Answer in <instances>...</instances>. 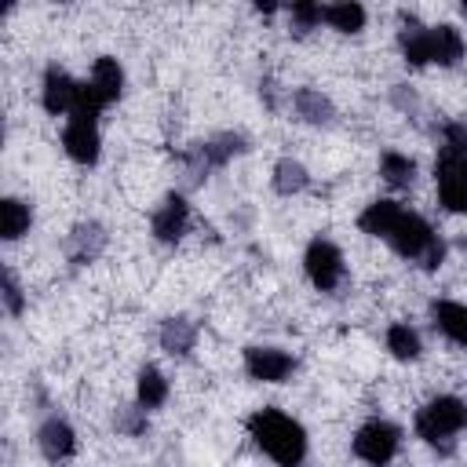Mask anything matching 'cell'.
<instances>
[{
    "mask_svg": "<svg viewBox=\"0 0 467 467\" xmlns=\"http://www.w3.org/2000/svg\"><path fill=\"white\" fill-rule=\"evenodd\" d=\"M0 230H4L7 241H18V237L29 230V208H26L22 201L7 197V201L0 204Z\"/></svg>",
    "mask_w": 467,
    "mask_h": 467,
    "instance_id": "21",
    "label": "cell"
},
{
    "mask_svg": "<svg viewBox=\"0 0 467 467\" xmlns=\"http://www.w3.org/2000/svg\"><path fill=\"white\" fill-rule=\"evenodd\" d=\"M164 398H168V379L153 365H146L139 372V405L142 409H157V405H164Z\"/></svg>",
    "mask_w": 467,
    "mask_h": 467,
    "instance_id": "19",
    "label": "cell"
},
{
    "mask_svg": "<svg viewBox=\"0 0 467 467\" xmlns=\"http://www.w3.org/2000/svg\"><path fill=\"white\" fill-rule=\"evenodd\" d=\"M4 306H7V314H18L22 310V288H18V281H15L11 270H4Z\"/></svg>",
    "mask_w": 467,
    "mask_h": 467,
    "instance_id": "26",
    "label": "cell"
},
{
    "mask_svg": "<svg viewBox=\"0 0 467 467\" xmlns=\"http://www.w3.org/2000/svg\"><path fill=\"white\" fill-rule=\"evenodd\" d=\"M106 248V230L99 223H77L66 237V255L73 263H91Z\"/></svg>",
    "mask_w": 467,
    "mask_h": 467,
    "instance_id": "12",
    "label": "cell"
},
{
    "mask_svg": "<svg viewBox=\"0 0 467 467\" xmlns=\"http://www.w3.org/2000/svg\"><path fill=\"white\" fill-rule=\"evenodd\" d=\"M463 58V36L452 26H431V62L456 66Z\"/></svg>",
    "mask_w": 467,
    "mask_h": 467,
    "instance_id": "16",
    "label": "cell"
},
{
    "mask_svg": "<svg viewBox=\"0 0 467 467\" xmlns=\"http://www.w3.org/2000/svg\"><path fill=\"white\" fill-rule=\"evenodd\" d=\"M445 150L467 157V128H463V124H449V128H445Z\"/></svg>",
    "mask_w": 467,
    "mask_h": 467,
    "instance_id": "27",
    "label": "cell"
},
{
    "mask_svg": "<svg viewBox=\"0 0 467 467\" xmlns=\"http://www.w3.org/2000/svg\"><path fill=\"white\" fill-rule=\"evenodd\" d=\"M317 22H325V7H317V4H292V26H296V33H310Z\"/></svg>",
    "mask_w": 467,
    "mask_h": 467,
    "instance_id": "24",
    "label": "cell"
},
{
    "mask_svg": "<svg viewBox=\"0 0 467 467\" xmlns=\"http://www.w3.org/2000/svg\"><path fill=\"white\" fill-rule=\"evenodd\" d=\"M398 441H401V431H398L394 423H387V420H368V423L354 434V452H358L365 463L383 467V463L394 460Z\"/></svg>",
    "mask_w": 467,
    "mask_h": 467,
    "instance_id": "4",
    "label": "cell"
},
{
    "mask_svg": "<svg viewBox=\"0 0 467 467\" xmlns=\"http://www.w3.org/2000/svg\"><path fill=\"white\" fill-rule=\"evenodd\" d=\"M310 179H306V168L299 164V161H292V157H281L277 164H274V190L277 193H299L303 186H306Z\"/></svg>",
    "mask_w": 467,
    "mask_h": 467,
    "instance_id": "18",
    "label": "cell"
},
{
    "mask_svg": "<svg viewBox=\"0 0 467 467\" xmlns=\"http://www.w3.org/2000/svg\"><path fill=\"white\" fill-rule=\"evenodd\" d=\"M77 91H80V84L69 80L62 69L51 66V69L44 73V109H47V113H73Z\"/></svg>",
    "mask_w": 467,
    "mask_h": 467,
    "instance_id": "11",
    "label": "cell"
},
{
    "mask_svg": "<svg viewBox=\"0 0 467 467\" xmlns=\"http://www.w3.org/2000/svg\"><path fill=\"white\" fill-rule=\"evenodd\" d=\"M88 88H91V95H95L102 106L117 102V95H120V88H124V73H120L117 58H99L95 69H91Z\"/></svg>",
    "mask_w": 467,
    "mask_h": 467,
    "instance_id": "13",
    "label": "cell"
},
{
    "mask_svg": "<svg viewBox=\"0 0 467 467\" xmlns=\"http://www.w3.org/2000/svg\"><path fill=\"white\" fill-rule=\"evenodd\" d=\"M463 15H467V4H463Z\"/></svg>",
    "mask_w": 467,
    "mask_h": 467,
    "instance_id": "28",
    "label": "cell"
},
{
    "mask_svg": "<svg viewBox=\"0 0 467 467\" xmlns=\"http://www.w3.org/2000/svg\"><path fill=\"white\" fill-rule=\"evenodd\" d=\"M379 175H383L390 186H409L412 175H416V164H412L409 157H401V153H383V161H379Z\"/></svg>",
    "mask_w": 467,
    "mask_h": 467,
    "instance_id": "23",
    "label": "cell"
},
{
    "mask_svg": "<svg viewBox=\"0 0 467 467\" xmlns=\"http://www.w3.org/2000/svg\"><path fill=\"white\" fill-rule=\"evenodd\" d=\"M431 314H434V325H438L452 343L467 347V306H463V303L438 299V303L431 306Z\"/></svg>",
    "mask_w": 467,
    "mask_h": 467,
    "instance_id": "14",
    "label": "cell"
},
{
    "mask_svg": "<svg viewBox=\"0 0 467 467\" xmlns=\"http://www.w3.org/2000/svg\"><path fill=\"white\" fill-rule=\"evenodd\" d=\"M186 223H190V204L179 193H168L164 204L153 212V237L171 244V241H179L186 234Z\"/></svg>",
    "mask_w": 467,
    "mask_h": 467,
    "instance_id": "9",
    "label": "cell"
},
{
    "mask_svg": "<svg viewBox=\"0 0 467 467\" xmlns=\"http://www.w3.org/2000/svg\"><path fill=\"white\" fill-rule=\"evenodd\" d=\"M358 226L372 237H383L398 255L420 263L423 270H438L445 259V244L427 226V219H420L416 212H405L398 201H372L361 212Z\"/></svg>",
    "mask_w": 467,
    "mask_h": 467,
    "instance_id": "1",
    "label": "cell"
},
{
    "mask_svg": "<svg viewBox=\"0 0 467 467\" xmlns=\"http://www.w3.org/2000/svg\"><path fill=\"white\" fill-rule=\"evenodd\" d=\"M438 197L449 212H467V157L441 146L438 153Z\"/></svg>",
    "mask_w": 467,
    "mask_h": 467,
    "instance_id": "5",
    "label": "cell"
},
{
    "mask_svg": "<svg viewBox=\"0 0 467 467\" xmlns=\"http://www.w3.org/2000/svg\"><path fill=\"white\" fill-rule=\"evenodd\" d=\"M325 22L339 33H358L365 26V7L361 4H328L325 7Z\"/></svg>",
    "mask_w": 467,
    "mask_h": 467,
    "instance_id": "20",
    "label": "cell"
},
{
    "mask_svg": "<svg viewBox=\"0 0 467 467\" xmlns=\"http://www.w3.org/2000/svg\"><path fill=\"white\" fill-rule=\"evenodd\" d=\"M244 368L252 379H263V383H281L292 376L296 368V358L277 350V347H248L244 350Z\"/></svg>",
    "mask_w": 467,
    "mask_h": 467,
    "instance_id": "7",
    "label": "cell"
},
{
    "mask_svg": "<svg viewBox=\"0 0 467 467\" xmlns=\"http://www.w3.org/2000/svg\"><path fill=\"white\" fill-rule=\"evenodd\" d=\"M303 266H306V277H310L321 292H332V288L343 281V255H339V248H336L332 241H325V237L310 241V248H306V255H303Z\"/></svg>",
    "mask_w": 467,
    "mask_h": 467,
    "instance_id": "6",
    "label": "cell"
},
{
    "mask_svg": "<svg viewBox=\"0 0 467 467\" xmlns=\"http://www.w3.org/2000/svg\"><path fill=\"white\" fill-rule=\"evenodd\" d=\"M193 343H197V325H193L190 317H168V321L161 325V347H164L168 354L186 358V354L193 350Z\"/></svg>",
    "mask_w": 467,
    "mask_h": 467,
    "instance_id": "15",
    "label": "cell"
},
{
    "mask_svg": "<svg viewBox=\"0 0 467 467\" xmlns=\"http://www.w3.org/2000/svg\"><path fill=\"white\" fill-rule=\"evenodd\" d=\"M387 347H390V354L401 358V361L420 358V336H416L409 325H390V332H387Z\"/></svg>",
    "mask_w": 467,
    "mask_h": 467,
    "instance_id": "22",
    "label": "cell"
},
{
    "mask_svg": "<svg viewBox=\"0 0 467 467\" xmlns=\"http://www.w3.org/2000/svg\"><path fill=\"white\" fill-rule=\"evenodd\" d=\"M36 441H40V452L51 460V463H58V460H69L73 452H77V434H73V427L66 423V420H47L44 427H40V434H36Z\"/></svg>",
    "mask_w": 467,
    "mask_h": 467,
    "instance_id": "10",
    "label": "cell"
},
{
    "mask_svg": "<svg viewBox=\"0 0 467 467\" xmlns=\"http://www.w3.org/2000/svg\"><path fill=\"white\" fill-rule=\"evenodd\" d=\"M62 146H66V153L77 164H95L99 161V128H95V117L73 113L69 124H66V131H62Z\"/></svg>",
    "mask_w": 467,
    "mask_h": 467,
    "instance_id": "8",
    "label": "cell"
},
{
    "mask_svg": "<svg viewBox=\"0 0 467 467\" xmlns=\"http://www.w3.org/2000/svg\"><path fill=\"white\" fill-rule=\"evenodd\" d=\"M248 434L255 438V445L277 463V467H299L306 460V431L277 412V409H259L248 416Z\"/></svg>",
    "mask_w": 467,
    "mask_h": 467,
    "instance_id": "2",
    "label": "cell"
},
{
    "mask_svg": "<svg viewBox=\"0 0 467 467\" xmlns=\"http://www.w3.org/2000/svg\"><path fill=\"white\" fill-rule=\"evenodd\" d=\"M113 423H117V431H120V434H131V438H135V434H142V431H146V409H142V405H128V409H120V412H117V420H113Z\"/></svg>",
    "mask_w": 467,
    "mask_h": 467,
    "instance_id": "25",
    "label": "cell"
},
{
    "mask_svg": "<svg viewBox=\"0 0 467 467\" xmlns=\"http://www.w3.org/2000/svg\"><path fill=\"white\" fill-rule=\"evenodd\" d=\"M467 423V405L452 394H441L434 401H427L416 416V434L427 441V445H441L445 452L452 449V434H460Z\"/></svg>",
    "mask_w": 467,
    "mask_h": 467,
    "instance_id": "3",
    "label": "cell"
},
{
    "mask_svg": "<svg viewBox=\"0 0 467 467\" xmlns=\"http://www.w3.org/2000/svg\"><path fill=\"white\" fill-rule=\"evenodd\" d=\"M292 106L306 124H332V117H336L332 102L314 88H296L292 91Z\"/></svg>",
    "mask_w": 467,
    "mask_h": 467,
    "instance_id": "17",
    "label": "cell"
}]
</instances>
